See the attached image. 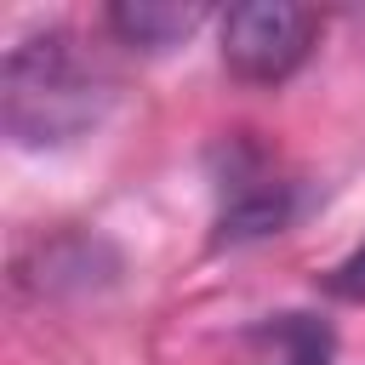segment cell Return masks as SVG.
<instances>
[{"instance_id": "obj_1", "label": "cell", "mask_w": 365, "mask_h": 365, "mask_svg": "<svg viewBox=\"0 0 365 365\" xmlns=\"http://www.w3.org/2000/svg\"><path fill=\"white\" fill-rule=\"evenodd\" d=\"M319 17L308 6H285V0H251V6H228L222 11V63L240 80H285L308 46H314Z\"/></svg>"}, {"instance_id": "obj_2", "label": "cell", "mask_w": 365, "mask_h": 365, "mask_svg": "<svg viewBox=\"0 0 365 365\" xmlns=\"http://www.w3.org/2000/svg\"><path fill=\"white\" fill-rule=\"evenodd\" d=\"M228 365H331V331L308 314H274L234 342Z\"/></svg>"}, {"instance_id": "obj_3", "label": "cell", "mask_w": 365, "mask_h": 365, "mask_svg": "<svg viewBox=\"0 0 365 365\" xmlns=\"http://www.w3.org/2000/svg\"><path fill=\"white\" fill-rule=\"evenodd\" d=\"M200 17H205V6H165V0H137V6H114V11H108V23H114L131 46H148V51L182 40Z\"/></svg>"}, {"instance_id": "obj_4", "label": "cell", "mask_w": 365, "mask_h": 365, "mask_svg": "<svg viewBox=\"0 0 365 365\" xmlns=\"http://www.w3.org/2000/svg\"><path fill=\"white\" fill-rule=\"evenodd\" d=\"M325 285H331V297H342V302H365V245H359L354 257H342Z\"/></svg>"}]
</instances>
